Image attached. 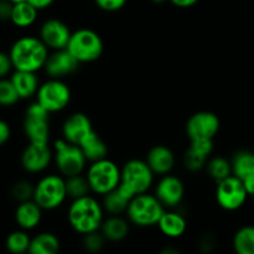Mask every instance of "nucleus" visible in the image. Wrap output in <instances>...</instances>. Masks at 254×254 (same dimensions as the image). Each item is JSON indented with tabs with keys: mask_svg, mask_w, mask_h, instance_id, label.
I'll return each mask as SVG.
<instances>
[{
	"mask_svg": "<svg viewBox=\"0 0 254 254\" xmlns=\"http://www.w3.org/2000/svg\"><path fill=\"white\" fill-rule=\"evenodd\" d=\"M130 225L128 218H124L122 215L109 216L104 218L102 223L101 232L107 240V242L118 243L126 240L130 232Z\"/></svg>",
	"mask_w": 254,
	"mask_h": 254,
	"instance_id": "nucleus-22",
	"label": "nucleus"
},
{
	"mask_svg": "<svg viewBox=\"0 0 254 254\" xmlns=\"http://www.w3.org/2000/svg\"><path fill=\"white\" fill-rule=\"evenodd\" d=\"M242 181H243V185H245L246 190H247L248 195L253 196L254 197V176H251V178L246 179V180H242Z\"/></svg>",
	"mask_w": 254,
	"mask_h": 254,
	"instance_id": "nucleus-43",
	"label": "nucleus"
},
{
	"mask_svg": "<svg viewBox=\"0 0 254 254\" xmlns=\"http://www.w3.org/2000/svg\"><path fill=\"white\" fill-rule=\"evenodd\" d=\"M206 171L208 176L215 181L216 184L225 180L232 174V164L225 156H211L206 164Z\"/></svg>",
	"mask_w": 254,
	"mask_h": 254,
	"instance_id": "nucleus-30",
	"label": "nucleus"
},
{
	"mask_svg": "<svg viewBox=\"0 0 254 254\" xmlns=\"http://www.w3.org/2000/svg\"><path fill=\"white\" fill-rule=\"evenodd\" d=\"M68 198L66 179L60 174H47L35 184L32 200L44 211H55Z\"/></svg>",
	"mask_w": 254,
	"mask_h": 254,
	"instance_id": "nucleus-7",
	"label": "nucleus"
},
{
	"mask_svg": "<svg viewBox=\"0 0 254 254\" xmlns=\"http://www.w3.org/2000/svg\"><path fill=\"white\" fill-rule=\"evenodd\" d=\"M232 174L241 180L254 176V153L250 150H241L231 159Z\"/></svg>",
	"mask_w": 254,
	"mask_h": 254,
	"instance_id": "nucleus-28",
	"label": "nucleus"
},
{
	"mask_svg": "<svg viewBox=\"0 0 254 254\" xmlns=\"http://www.w3.org/2000/svg\"><path fill=\"white\" fill-rule=\"evenodd\" d=\"M153 4H156V5H161V4H165L166 1H169V0H150Z\"/></svg>",
	"mask_w": 254,
	"mask_h": 254,
	"instance_id": "nucleus-45",
	"label": "nucleus"
},
{
	"mask_svg": "<svg viewBox=\"0 0 254 254\" xmlns=\"http://www.w3.org/2000/svg\"><path fill=\"white\" fill-rule=\"evenodd\" d=\"M185 192V185L183 180L173 174L160 176L154 189V195L158 197L166 210L178 208L183 203Z\"/></svg>",
	"mask_w": 254,
	"mask_h": 254,
	"instance_id": "nucleus-14",
	"label": "nucleus"
},
{
	"mask_svg": "<svg viewBox=\"0 0 254 254\" xmlns=\"http://www.w3.org/2000/svg\"><path fill=\"white\" fill-rule=\"evenodd\" d=\"M158 228L165 237L175 240L185 235L188 230V221L185 216L179 212L176 208L165 210L158 223Z\"/></svg>",
	"mask_w": 254,
	"mask_h": 254,
	"instance_id": "nucleus-21",
	"label": "nucleus"
},
{
	"mask_svg": "<svg viewBox=\"0 0 254 254\" xmlns=\"http://www.w3.org/2000/svg\"><path fill=\"white\" fill-rule=\"evenodd\" d=\"M10 2H12V4H19V2H22V1H26V0H9Z\"/></svg>",
	"mask_w": 254,
	"mask_h": 254,
	"instance_id": "nucleus-46",
	"label": "nucleus"
},
{
	"mask_svg": "<svg viewBox=\"0 0 254 254\" xmlns=\"http://www.w3.org/2000/svg\"><path fill=\"white\" fill-rule=\"evenodd\" d=\"M232 247L236 254H254V226L247 225L237 230Z\"/></svg>",
	"mask_w": 254,
	"mask_h": 254,
	"instance_id": "nucleus-29",
	"label": "nucleus"
},
{
	"mask_svg": "<svg viewBox=\"0 0 254 254\" xmlns=\"http://www.w3.org/2000/svg\"><path fill=\"white\" fill-rule=\"evenodd\" d=\"M79 62L72 56L68 50H57L50 52V56L45 64L44 71L49 78L64 79L71 76L78 69Z\"/></svg>",
	"mask_w": 254,
	"mask_h": 254,
	"instance_id": "nucleus-16",
	"label": "nucleus"
},
{
	"mask_svg": "<svg viewBox=\"0 0 254 254\" xmlns=\"http://www.w3.org/2000/svg\"><path fill=\"white\" fill-rule=\"evenodd\" d=\"M22 254H29V253H22Z\"/></svg>",
	"mask_w": 254,
	"mask_h": 254,
	"instance_id": "nucleus-47",
	"label": "nucleus"
},
{
	"mask_svg": "<svg viewBox=\"0 0 254 254\" xmlns=\"http://www.w3.org/2000/svg\"><path fill=\"white\" fill-rule=\"evenodd\" d=\"M84 175L92 193L101 197L116 190L121 184V168L108 158L89 163Z\"/></svg>",
	"mask_w": 254,
	"mask_h": 254,
	"instance_id": "nucleus-5",
	"label": "nucleus"
},
{
	"mask_svg": "<svg viewBox=\"0 0 254 254\" xmlns=\"http://www.w3.org/2000/svg\"><path fill=\"white\" fill-rule=\"evenodd\" d=\"M78 146L82 149L88 163L108 158V145L96 130H93L88 136H86Z\"/></svg>",
	"mask_w": 254,
	"mask_h": 254,
	"instance_id": "nucleus-24",
	"label": "nucleus"
},
{
	"mask_svg": "<svg viewBox=\"0 0 254 254\" xmlns=\"http://www.w3.org/2000/svg\"><path fill=\"white\" fill-rule=\"evenodd\" d=\"M93 124L91 118L82 112H74L64 119L62 124V138L71 144H79L86 136L93 131Z\"/></svg>",
	"mask_w": 254,
	"mask_h": 254,
	"instance_id": "nucleus-17",
	"label": "nucleus"
},
{
	"mask_svg": "<svg viewBox=\"0 0 254 254\" xmlns=\"http://www.w3.org/2000/svg\"><path fill=\"white\" fill-rule=\"evenodd\" d=\"M35 185L27 180H19L12 185L11 196L17 202H24L34 198Z\"/></svg>",
	"mask_w": 254,
	"mask_h": 254,
	"instance_id": "nucleus-35",
	"label": "nucleus"
},
{
	"mask_svg": "<svg viewBox=\"0 0 254 254\" xmlns=\"http://www.w3.org/2000/svg\"><path fill=\"white\" fill-rule=\"evenodd\" d=\"M61 241L52 232H40L31 237L29 254H60Z\"/></svg>",
	"mask_w": 254,
	"mask_h": 254,
	"instance_id": "nucleus-25",
	"label": "nucleus"
},
{
	"mask_svg": "<svg viewBox=\"0 0 254 254\" xmlns=\"http://www.w3.org/2000/svg\"><path fill=\"white\" fill-rule=\"evenodd\" d=\"M72 92L64 79L49 78L39 87L35 101L41 104L50 114L64 111L71 103Z\"/></svg>",
	"mask_w": 254,
	"mask_h": 254,
	"instance_id": "nucleus-9",
	"label": "nucleus"
},
{
	"mask_svg": "<svg viewBox=\"0 0 254 254\" xmlns=\"http://www.w3.org/2000/svg\"><path fill=\"white\" fill-rule=\"evenodd\" d=\"M66 49L79 64H92L102 57L104 44L98 32L88 27H82L72 31Z\"/></svg>",
	"mask_w": 254,
	"mask_h": 254,
	"instance_id": "nucleus-6",
	"label": "nucleus"
},
{
	"mask_svg": "<svg viewBox=\"0 0 254 254\" xmlns=\"http://www.w3.org/2000/svg\"><path fill=\"white\" fill-rule=\"evenodd\" d=\"M197 247L202 254H210L216 248V237L212 233H203L200 237Z\"/></svg>",
	"mask_w": 254,
	"mask_h": 254,
	"instance_id": "nucleus-37",
	"label": "nucleus"
},
{
	"mask_svg": "<svg viewBox=\"0 0 254 254\" xmlns=\"http://www.w3.org/2000/svg\"><path fill=\"white\" fill-rule=\"evenodd\" d=\"M14 4L9 0H0V21H10Z\"/></svg>",
	"mask_w": 254,
	"mask_h": 254,
	"instance_id": "nucleus-39",
	"label": "nucleus"
},
{
	"mask_svg": "<svg viewBox=\"0 0 254 254\" xmlns=\"http://www.w3.org/2000/svg\"><path fill=\"white\" fill-rule=\"evenodd\" d=\"M10 79H11L20 99H30L32 97H36L39 87L41 84L36 72L14 69V72L10 76Z\"/></svg>",
	"mask_w": 254,
	"mask_h": 254,
	"instance_id": "nucleus-23",
	"label": "nucleus"
},
{
	"mask_svg": "<svg viewBox=\"0 0 254 254\" xmlns=\"http://www.w3.org/2000/svg\"><path fill=\"white\" fill-rule=\"evenodd\" d=\"M159 254H181V252L178 250V248L168 246V247H164L163 250H160Z\"/></svg>",
	"mask_w": 254,
	"mask_h": 254,
	"instance_id": "nucleus-44",
	"label": "nucleus"
},
{
	"mask_svg": "<svg viewBox=\"0 0 254 254\" xmlns=\"http://www.w3.org/2000/svg\"><path fill=\"white\" fill-rule=\"evenodd\" d=\"M71 35L72 31L68 25L56 17L45 20L39 30V37L49 47L50 51L66 49Z\"/></svg>",
	"mask_w": 254,
	"mask_h": 254,
	"instance_id": "nucleus-15",
	"label": "nucleus"
},
{
	"mask_svg": "<svg viewBox=\"0 0 254 254\" xmlns=\"http://www.w3.org/2000/svg\"><path fill=\"white\" fill-rule=\"evenodd\" d=\"M213 140L198 139L190 140L188 150L184 154V165L191 173H197L206 168L208 159L213 153Z\"/></svg>",
	"mask_w": 254,
	"mask_h": 254,
	"instance_id": "nucleus-18",
	"label": "nucleus"
},
{
	"mask_svg": "<svg viewBox=\"0 0 254 254\" xmlns=\"http://www.w3.org/2000/svg\"><path fill=\"white\" fill-rule=\"evenodd\" d=\"M39 17V10L32 6L30 2L22 1L19 4H14L12 6L11 20L10 21L20 29H26L32 26Z\"/></svg>",
	"mask_w": 254,
	"mask_h": 254,
	"instance_id": "nucleus-27",
	"label": "nucleus"
},
{
	"mask_svg": "<svg viewBox=\"0 0 254 254\" xmlns=\"http://www.w3.org/2000/svg\"><path fill=\"white\" fill-rule=\"evenodd\" d=\"M128 0H94V4L98 9L106 12H116L123 9L127 5Z\"/></svg>",
	"mask_w": 254,
	"mask_h": 254,
	"instance_id": "nucleus-36",
	"label": "nucleus"
},
{
	"mask_svg": "<svg viewBox=\"0 0 254 254\" xmlns=\"http://www.w3.org/2000/svg\"><path fill=\"white\" fill-rule=\"evenodd\" d=\"M155 183V174L145 160L131 159L121 168V186L131 198L149 192Z\"/></svg>",
	"mask_w": 254,
	"mask_h": 254,
	"instance_id": "nucleus-3",
	"label": "nucleus"
},
{
	"mask_svg": "<svg viewBox=\"0 0 254 254\" xmlns=\"http://www.w3.org/2000/svg\"><path fill=\"white\" fill-rule=\"evenodd\" d=\"M166 208L161 205L154 193H141L134 196L127 208V218L131 225L140 228L158 226Z\"/></svg>",
	"mask_w": 254,
	"mask_h": 254,
	"instance_id": "nucleus-4",
	"label": "nucleus"
},
{
	"mask_svg": "<svg viewBox=\"0 0 254 254\" xmlns=\"http://www.w3.org/2000/svg\"><path fill=\"white\" fill-rule=\"evenodd\" d=\"M20 97L10 78H0V107L15 106Z\"/></svg>",
	"mask_w": 254,
	"mask_h": 254,
	"instance_id": "nucleus-33",
	"label": "nucleus"
},
{
	"mask_svg": "<svg viewBox=\"0 0 254 254\" xmlns=\"http://www.w3.org/2000/svg\"><path fill=\"white\" fill-rule=\"evenodd\" d=\"M22 169L29 174H42L54 163V149L50 144L29 143L20 156Z\"/></svg>",
	"mask_w": 254,
	"mask_h": 254,
	"instance_id": "nucleus-13",
	"label": "nucleus"
},
{
	"mask_svg": "<svg viewBox=\"0 0 254 254\" xmlns=\"http://www.w3.org/2000/svg\"><path fill=\"white\" fill-rule=\"evenodd\" d=\"M11 136V128L9 123L0 119V146L5 145Z\"/></svg>",
	"mask_w": 254,
	"mask_h": 254,
	"instance_id": "nucleus-40",
	"label": "nucleus"
},
{
	"mask_svg": "<svg viewBox=\"0 0 254 254\" xmlns=\"http://www.w3.org/2000/svg\"><path fill=\"white\" fill-rule=\"evenodd\" d=\"M200 0H169V2L174 5L176 7H180V9H188V7L193 6L196 5Z\"/></svg>",
	"mask_w": 254,
	"mask_h": 254,
	"instance_id": "nucleus-42",
	"label": "nucleus"
},
{
	"mask_svg": "<svg viewBox=\"0 0 254 254\" xmlns=\"http://www.w3.org/2000/svg\"><path fill=\"white\" fill-rule=\"evenodd\" d=\"M220 129V118L212 112L201 111L193 113L186 122V134L189 140H198V139L213 140Z\"/></svg>",
	"mask_w": 254,
	"mask_h": 254,
	"instance_id": "nucleus-12",
	"label": "nucleus"
},
{
	"mask_svg": "<svg viewBox=\"0 0 254 254\" xmlns=\"http://www.w3.org/2000/svg\"><path fill=\"white\" fill-rule=\"evenodd\" d=\"M145 161L153 173L158 176H164L171 174L176 164V158L174 151L166 145H155L148 151Z\"/></svg>",
	"mask_w": 254,
	"mask_h": 254,
	"instance_id": "nucleus-19",
	"label": "nucleus"
},
{
	"mask_svg": "<svg viewBox=\"0 0 254 254\" xmlns=\"http://www.w3.org/2000/svg\"><path fill=\"white\" fill-rule=\"evenodd\" d=\"M215 196L217 205L222 210L233 212L243 207L250 195L243 185V181L237 176L231 175L217 183Z\"/></svg>",
	"mask_w": 254,
	"mask_h": 254,
	"instance_id": "nucleus-11",
	"label": "nucleus"
},
{
	"mask_svg": "<svg viewBox=\"0 0 254 254\" xmlns=\"http://www.w3.org/2000/svg\"><path fill=\"white\" fill-rule=\"evenodd\" d=\"M12 66L16 71L39 72L44 69L50 56V49L39 36H21L11 45L9 51Z\"/></svg>",
	"mask_w": 254,
	"mask_h": 254,
	"instance_id": "nucleus-2",
	"label": "nucleus"
},
{
	"mask_svg": "<svg viewBox=\"0 0 254 254\" xmlns=\"http://www.w3.org/2000/svg\"><path fill=\"white\" fill-rule=\"evenodd\" d=\"M130 200V196L121 186H118L116 190L104 195L101 202L104 208V212L108 213L109 216H118L127 212Z\"/></svg>",
	"mask_w": 254,
	"mask_h": 254,
	"instance_id": "nucleus-26",
	"label": "nucleus"
},
{
	"mask_svg": "<svg viewBox=\"0 0 254 254\" xmlns=\"http://www.w3.org/2000/svg\"><path fill=\"white\" fill-rule=\"evenodd\" d=\"M52 149H54V164L60 175L64 178H69L86 173L88 160L78 145L68 143L61 138L55 140Z\"/></svg>",
	"mask_w": 254,
	"mask_h": 254,
	"instance_id": "nucleus-8",
	"label": "nucleus"
},
{
	"mask_svg": "<svg viewBox=\"0 0 254 254\" xmlns=\"http://www.w3.org/2000/svg\"><path fill=\"white\" fill-rule=\"evenodd\" d=\"M22 130L29 143L50 144V113L36 101L32 102L25 111Z\"/></svg>",
	"mask_w": 254,
	"mask_h": 254,
	"instance_id": "nucleus-10",
	"label": "nucleus"
},
{
	"mask_svg": "<svg viewBox=\"0 0 254 254\" xmlns=\"http://www.w3.org/2000/svg\"><path fill=\"white\" fill-rule=\"evenodd\" d=\"M14 69L10 55L0 51V78H6Z\"/></svg>",
	"mask_w": 254,
	"mask_h": 254,
	"instance_id": "nucleus-38",
	"label": "nucleus"
},
{
	"mask_svg": "<svg viewBox=\"0 0 254 254\" xmlns=\"http://www.w3.org/2000/svg\"><path fill=\"white\" fill-rule=\"evenodd\" d=\"M44 210L34 200L19 202L15 210V222L21 230H35L41 223Z\"/></svg>",
	"mask_w": 254,
	"mask_h": 254,
	"instance_id": "nucleus-20",
	"label": "nucleus"
},
{
	"mask_svg": "<svg viewBox=\"0 0 254 254\" xmlns=\"http://www.w3.org/2000/svg\"><path fill=\"white\" fill-rule=\"evenodd\" d=\"M107 240L104 238V236L102 235L101 231H96V232L87 233L83 236V240H82V246H83L84 251L89 254H97L102 252V250L104 248Z\"/></svg>",
	"mask_w": 254,
	"mask_h": 254,
	"instance_id": "nucleus-34",
	"label": "nucleus"
},
{
	"mask_svg": "<svg viewBox=\"0 0 254 254\" xmlns=\"http://www.w3.org/2000/svg\"><path fill=\"white\" fill-rule=\"evenodd\" d=\"M26 1L30 2L32 6H35L40 11V10H45L51 6L56 0H26Z\"/></svg>",
	"mask_w": 254,
	"mask_h": 254,
	"instance_id": "nucleus-41",
	"label": "nucleus"
},
{
	"mask_svg": "<svg viewBox=\"0 0 254 254\" xmlns=\"http://www.w3.org/2000/svg\"><path fill=\"white\" fill-rule=\"evenodd\" d=\"M104 208L102 202L92 195L72 200L67 208V221L72 230L78 235L96 232L104 221Z\"/></svg>",
	"mask_w": 254,
	"mask_h": 254,
	"instance_id": "nucleus-1",
	"label": "nucleus"
},
{
	"mask_svg": "<svg viewBox=\"0 0 254 254\" xmlns=\"http://www.w3.org/2000/svg\"><path fill=\"white\" fill-rule=\"evenodd\" d=\"M31 243V237L25 230H17L10 233L5 241V247L10 254L27 253Z\"/></svg>",
	"mask_w": 254,
	"mask_h": 254,
	"instance_id": "nucleus-31",
	"label": "nucleus"
},
{
	"mask_svg": "<svg viewBox=\"0 0 254 254\" xmlns=\"http://www.w3.org/2000/svg\"><path fill=\"white\" fill-rule=\"evenodd\" d=\"M66 179V190L67 196L69 200H76V198L84 197L87 195H91L92 191L89 188L88 180H87L86 175L79 174V175L69 176Z\"/></svg>",
	"mask_w": 254,
	"mask_h": 254,
	"instance_id": "nucleus-32",
	"label": "nucleus"
}]
</instances>
